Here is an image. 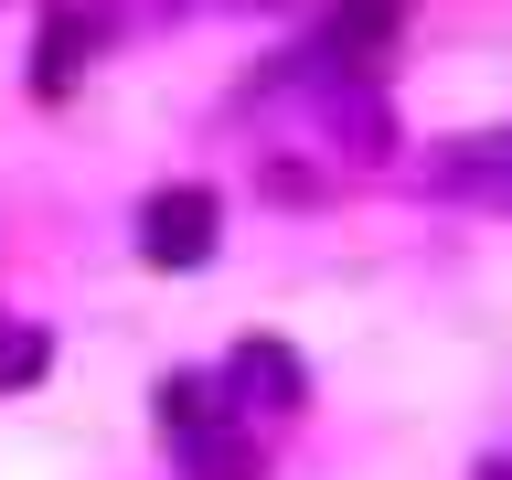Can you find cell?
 I'll list each match as a JSON object with an SVG mask.
<instances>
[{"mask_svg":"<svg viewBox=\"0 0 512 480\" xmlns=\"http://www.w3.org/2000/svg\"><path fill=\"white\" fill-rule=\"evenodd\" d=\"M235 416H246V406H224L214 374H171V384H160V438L192 448V470H203V480H235V470H246Z\"/></svg>","mask_w":512,"mask_h":480,"instance_id":"6da1fadb","label":"cell"},{"mask_svg":"<svg viewBox=\"0 0 512 480\" xmlns=\"http://www.w3.org/2000/svg\"><path fill=\"white\" fill-rule=\"evenodd\" d=\"M214 192L203 182H182V192H150V203H139V256H150V267H203V256H214Z\"/></svg>","mask_w":512,"mask_h":480,"instance_id":"7a4b0ae2","label":"cell"},{"mask_svg":"<svg viewBox=\"0 0 512 480\" xmlns=\"http://www.w3.org/2000/svg\"><path fill=\"white\" fill-rule=\"evenodd\" d=\"M384 43H395V0H342V11H331V32H320V54L352 64V75H363Z\"/></svg>","mask_w":512,"mask_h":480,"instance_id":"3957f363","label":"cell"},{"mask_svg":"<svg viewBox=\"0 0 512 480\" xmlns=\"http://www.w3.org/2000/svg\"><path fill=\"white\" fill-rule=\"evenodd\" d=\"M224 395H246V416H256V395H267V416H278V406H299V363H288L278 342H246L224 363Z\"/></svg>","mask_w":512,"mask_h":480,"instance_id":"277c9868","label":"cell"},{"mask_svg":"<svg viewBox=\"0 0 512 480\" xmlns=\"http://www.w3.org/2000/svg\"><path fill=\"white\" fill-rule=\"evenodd\" d=\"M75 54H96V22L86 11H54V32H43V96L75 86Z\"/></svg>","mask_w":512,"mask_h":480,"instance_id":"5b68a950","label":"cell"},{"mask_svg":"<svg viewBox=\"0 0 512 480\" xmlns=\"http://www.w3.org/2000/svg\"><path fill=\"white\" fill-rule=\"evenodd\" d=\"M43 363H54V342H43L32 320H0V395H11V384H32Z\"/></svg>","mask_w":512,"mask_h":480,"instance_id":"8992f818","label":"cell"},{"mask_svg":"<svg viewBox=\"0 0 512 480\" xmlns=\"http://www.w3.org/2000/svg\"><path fill=\"white\" fill-rule=\"evenodd\" d=\"M491 480H512V459H491Z\"/></svg>","mask_w":512,"mask_h":480,"instance_id":"52a82bcc","label":"cell"}]
</instances>
